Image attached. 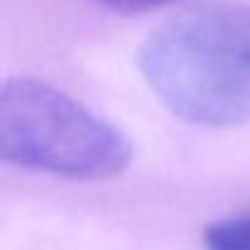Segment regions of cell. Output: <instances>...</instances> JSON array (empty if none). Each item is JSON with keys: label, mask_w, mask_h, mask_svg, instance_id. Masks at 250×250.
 <instances>
[{"label": "cell", "mask_w": 250, "mask_h": 250, "mask_svg": "<svg viewBox=\"0 0 250 250\" xmlns=\"http://www.w3.org/2000/svg\"><path fill=\"white\" fill-rule=\"evenodd\" d=\"M138 66L155 96L201 128L250 123V5L208 3L160 25Z\"/></svg>", "instance_id": "1"}, {"label": "cell", "mask_w": 250, "mask_h": 250, "mask_svg": "<svg viewBox=\"0 0 250 250\" xmlns=\"http://www.w3.org/2000/svg\"><path fill=\"white\" fill-rule=\"evenodd\" d=\"M0 155L15 167L91 182L123 174L133 145L62 88L13 76L0 91Z\"/></svg>", "instance_id": "2"}, {"label": "cell", "mask_w": 250, "mask_h": 250, "mask_svg": "<svg viewBox=\"0 0 250 250\" xmlns=\"http://www.w3.org/2000/svg\"><path fill=\"white\" fill-rule=\"evenodd\" d=\"M206 250H250V211L213 221L204 228Z\"/></svg>", "instance_id": "3"}, {"label": "cell", "mask_w": 250, "mask_h": 250, "mask_svg": "<svg viewBox=\"0 0 250 250\" xmlns=\"http://www.w3.org/2000/svg\"><path fill=\"white\" fill-rule=\"evenodd\" d=\"M93 3H98L113 13H120V15H135V13H150V10L179 3V0H93Z\"/></svg>", "instance_id": "4"}]
</instances>
